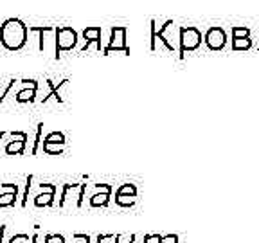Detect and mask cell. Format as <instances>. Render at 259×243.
Segmentation results:
<instances>
[{"instance_id":"1","label":"cell","mask_w":259,"mask_h":243,"mask_svg":"<svg viewBox=\"0 0 259 243\" xmlns=\"http://www.w3.org/2000/svg\"><path fill=\"white\" fill-rule=\"evenodd\" d=\"M2 42L8 49H18L25 42V25L18 20H8L2 25Z\"/></svg>"}]
</instances>
